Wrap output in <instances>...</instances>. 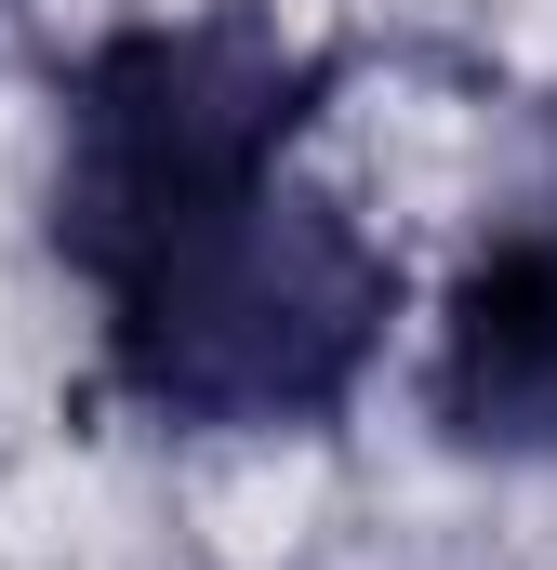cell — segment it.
<instances>
[{"label": "cell", "mask_w": 557, "mask_h": 570, "mask_svg": "<svg viewBox=\"0 0 557 570\" xmlns=\"http://www.w3.org/2000/svg\"><path fill=\"white\" fill-rule=\"evenodd\" d=\"M412 412L451 464H505V478L557 464V186L505 199L451 253L412 345Z\"/></svg>", "instance_id": "3957f363"}, {"label": "cell", "mask_w": 557, "mask_h": 570, "mask_svg": "<svg viewBox=\"0 0 557 570\" xmlns=\"http://www.w3.org/2000/svg\"><path fill=\"white\" fill-rule=\"evenodd\" d=\"M80 305H94V399L120 425L186 438V451L332 438L385 385V345L412 318V266L345 186L278 173L266 199L134 253Z\"/></svg>", "instance_id": "6da1fadb"}, {"label": "cell", "mask_w": 557, "mask_h": 570, "mask_svg": "<svg viewBox=\"0 0 557 570\" xmlns=\"http://www.w3.org/2000/svg\"><path fill=\"white\" fill-rule=\"evenodd\" d=\"M545 134H557V80H545Z\"/></svg>", "instance_id": "277c9868"}, {"label": "cell", "mask_w": 557, "mask_h": 570, "mask_svg": "<svg viewBox=\"0 0 557 570\" xmlns=\"http://www.w3.org/2000/svg\"><path fill=\"white\" fill-rule=\"evenodd\" d=\"M359 53L292 27L278 0H159L107 13L53 53V159H40V253L67 279H120L134 253L266 199L305 173L319 120L345 107Z\"/></svg>", "instance_id": "7a4b0ae2"}]
</instances>
